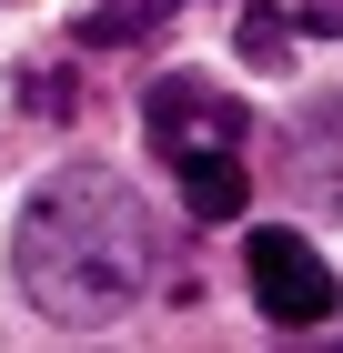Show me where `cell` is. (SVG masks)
<instances>
[{
  "mask_svg": "<svg viewBox=\"0 0 343 353\" xmlns=\"http://www.w3.org/2000/svg\"><path fill=\"white\" fill-rule=\"evenodd\" d=\"M10 272H21L30 313L51 333H101L121 323L141 293L161 283V222L121 172L71 162L21 202V232H10Z\"/></svg>",
  "mask_w": 343,
  "mask_h": 353,
  "instance_id": "cell-1",
  "label": "cell"
},
{
  "mask_svg": "<svg viewBox=\"0 0 343 353\" xmlns=\"http://www.w3.org/2000/svg\"><path fill=\"white\" fill-rule=\"evenodd\" d=\"M141 132L161 141V162H182V152H242L253 141V111L222 81H202V71H161L141 91Z\"/></svg>",
  "mask_w": 343,
  "mask_h": 353,
  "instance_id": "cell-2",
  "label": "cell"
},
{
  "mask_svg": "<svg viewBox=\"0 0 343 353\" xmlns=\"http://www.w3.org/2000/svg\"><path fill=\"white\" fill-rule=\"evenodd\" d=\"M242 272H253V303H263L273 323H323L333 313V263H323L303 232H283V222H263L253 243H242Z\"/></svg>",
  "mask_w": 343,
  "mask_h": 353,
  "instance_id": "cell-3",
  "label": "cell"
},
{
  "mask_svg": "<svg viewBox=\"0 0 343 353\" xmlns=\"http://www.w3.org/2000/svg\"><path fill=\"white\" fill-rule=\"evenodd\" d=\"M182 212L192 222H242V202H253V172H242V152H182Z\"/></svg>",
  "mask_w": 343,
  "mask_h": 353,
  "instance_id": "cell-4",
  "label": "cell"
},
{
  "mask_svg": "<svg viewBox=\"0 0 343 353\" xmlns=\"http://www.w3.org/2000/svg\"><path fill=\"white\" fill-rule=\"evenodd\" d=\"M303 30H333V0H313V10H303V21H283V10H242V61H263V71H293V41H303Z\"/></svg>",
  "mask_w": 343,
  "mask_h": 353,
  "instance_id": "cell-5",
  "label": "cell"
},
{
  "mask_svg": "<svg viewBox=\"0 0 343 353\" xmlns=\"http://www.w3.org/2000/svg\"><path fill=\"white\" fill-rule=\"evenodd\" d=\"M161 21H172V0H111V10H91V21H81V41H91V51H111V41H152Z\"/></svg>",
  "mask_w": 343,
  "mask_h": 353,
  "instance_id": "cell-6",
  "label": "cell"
},
{
  "mask_svg": "<svg viewBox=\"0 0 343 353\" xmlns=\"http://www.w3.org/2000/svg\"><path fill=\"white\" fill-rule=\"evenodd\" d=\"M21 101H30V111H61V121H71V111H81V81H71V71H30V81H21Z\"/></svg>",
  "mask_w": 343,
  "mask_h": 353,
  "instance_id": "cell-7",
  "label": "cell"
}]
</instances>
